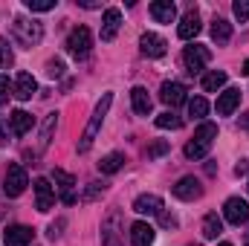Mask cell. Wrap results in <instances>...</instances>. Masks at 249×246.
<instances>
[{"instance_id": "2", "label": "cell", "mask_w": 249, "mask_h": 246, "mask_svg": "<svg viewBox=\"0 0 249 246\" xmlns=\"http://www.w3.org/2000/svg\"><path fill=\"white\" fill-rule=\"evenodd\" d=\"M217 139V124L212 122H203L197 127V133H194V139L186 145V157L188 159H203L206 154H209V148H212V142Z\"/></svg>"}, {"instance_id": "20", "label": "cell", "mask_w": 249, "mask_h": 246, "mask_svg": "<svg viewBox=\"0 0 249 246\" xmlns=\"http://www.w3.org/2000/svg\"><path fill=\"white\" fill-rule=\"evenodd\" d=\"M130 105H133V110H136L139 116H151L154 102H151V96H148L145 87H133V90H130Z\"/></svg>"}, {"instance_id": "44", "label": "cell", "mask_w": 249, "mask_h": 246, "mask_svg": "<svg viewBox=\"0 0 249 246\" xmlns=\"http://www.w3.org/2000/svg\"><path fill=\"white\" fill-rule=\"evenodd\" d=\"M220 246H232V244H220Z\"/></svg>"}, {"instance_id": "1", "label": "cell", "mask_w": 249, "mask_h": 246, "mask_svg": "<svg viewBox=\"0 0 249 246\" xmlns=\"http://www.w3.org/2000/svg\"><path fill=\"white\" fill-rule=\"evenodd\" d=\"M110 105H113V93H105V96L99 99V105L93 107V116H90V122H87L84 133H81V139H78V154H87V151L93 148V142H96V133L102 130V122H105V116H107Z\"/></svg>"}, {"instance_id": "6", "label": "cell", "mask_w": 249, "mask_h": 246, "mask_svg": "<svg viewBox=\"0 0 249 246\" xmlns=\"http://www.w3.org/2000/svg\"><path fill=\"white\" fill-rule=\"evenodd\" d=\"M223 217H226V223H232V226L247 223L249 220V203L241 200V197H229L226 206H223Z\"/></svg>"}, {"instance_id": "8", "label": "cell", "mask_w": 249, "mask_h": 246, "mask_svg": "<svg viewBox=\"0 0 249 246\" xmlns=\"http://www.w3.org/2000/svg\"><path fill=\"white\" fill-rule=\"evenodd\" d=\"M53 180H55V188H58V194H61V200L67 203V206H72L78 197H75V177L72 174H67V171H61V168H55L53 171Z\"/></svg>"}, {"instance_id": "39", "label": "cell", "mask_w": 249, "mask_h": 246, "mask_svg": "<svg viewBox=\"0 0 249 246\" xmlns=\"http://www.w3.org/2000/svg\"><path fill=\"white\" fill-rule=\"evenodd\" d=\"M247 171H249V162H244V159H241V162L235 165V174L241 177V174H247Z\"/></svg>"}, {"instance_id": "24", "label": "cell", "mask_w": 249, "mask_h": 246, "mask_svg": "<svg viewBox=\"0 0 249 246\" xmlns=\"http://www.w3.org/2000/svg\"><path fill=\"white\" fill-rule=\"evenodd\" d=\"M229 38H232V23L223 20V18H214L212 20V41L214 44H226Z\"/></svg>"}, {"instance_id": "32", "label": "cell", "mask_w": 249, "mask_h": 246, "mask_svg": "<svg viewBox=\"0 0 249 246\" xmlns=\"http://www.w3.org/2000/svg\"><path fill=\"white\" fill-rule=\"evenodd\" d=\"M162 154H168V142H165V139H160V142L148 145V151H145V157H148V159H157V157H162Z\"/></svg>"}, {"instance_id": "22", "label": "cell", "mask_w": 249, "mask_h": 246, "mask_svg": "<svg viewBox=\"0 0 249 246\" xmlns=\"http://www.w3.org/2000/svg\"><path fill=\"white\" fill-rule=\"evenodd\" d=\"M119 211H113L105 223H102V244L105 246H119Z\"/></svg>"}, {"instance_id": "19", "label": "cell", "mask_w": 249, "mask_h": 246, "mask_svg": "<svg viewBox=\"0 0 249 246\" xmlns=\"http://www.w3.org/2000/svg\"><path fill=\"white\" fill-rule=\"evenodd\" d=\"M197 32H200V15H197V9H188L186 18H183L180 26H177V35H180L183 41H191Z\"/></svg>"}, {"instance_id": "38", "label": "cell", "mask_w": 249, "mask_h": 246, "mask_svg": "<svg viewBox=\"0 0 249 246\" xmlns=\"http://www.w3.org/2000/svg\"><path fill=\"white\" fill-rule=\"evenodd\" d=\"M61 226H64V220H61V223H53V226H50V238H53V241H55V238L61 235V232H58Z\"/></svg>"}, {"instance_id": "35", "label": "cell", "mask_w": 249, "mask_h": 246, "mask_svg": "<svg viewBox=\"0 0 249 246\" xmlns=\"http://www.w3.org/2000/svg\"><path fill=\"white\" fill-rule=\"evenodd\" d=\"M232 9H235V18H238L241 23L249 18V0H235V6H232Z\"/></svg>"}, {"instance_id": "4", "label": "cell", "mask_w": 249, "mask_h": 246, "mask_svg": "<svg viewBox=\"0 0 249 246\" xmlns=\"http://www.w3.org/2000/svg\"><path fill=\"white\" fill-rule=\"evenodd\" d=\"M26 185H29V177H26L23 165L15 162V165L6 168V177H3V194L6 197H20L26 191Z\"/></svg>"}, {"instance_id": "3", "label": "cell", "mask_w": 249, "mask_h": 246, "mask_svg": "<svg viewBox=\"0 0 249 246\" xmlns=\"http://www.w3.org/2000/svg\"><path fill=\"white\" fill-rule=\"evenodd\" d=\"M12 38H15V41H18L20 47L32 50L35 44H41V38H44V26H41L38 20L15 18V23H12Z\"/></svg>"}, {"instance_id": "21", "label": "cell", "mask_w": 249, "mask_h": 246, "mask_svg": "<svg viewBox=\"0 0 249 246\" xmlns=\"http://www.w3.org/2000/svg\"><path fill=\"white\" fill-rule=\"evenodd\" d=\"M130 244L133 246H151L154 244V226L151 223H133L130 226Z\"/></svg>"}, {"instance_id": "40", "label": "cell", "mask_w": 249, "mask_h": 246, "mask_svg": "<svg viewBox=\"0 0 249 246\" xmlns=\"http://www.w3.org/2000/svg\"><path fill=\"white\" fill-rule=\"evenodd\" d=\"M78 6H84V9H96L99 0H78Z\"/></svg>"}, {"instance_id": "29", "label": "cell", "mask_w": 249, "mask_h": 246, "mask_svg": "<svg viewBox=\"0 0 249 246\" xmlns=\"http://www.w3.org/2000/svg\"><path fill=\"white\" fill-rule=\"evenodd\" d=\"M209 113V102L203 99V96H197V99H191L188 102V116H194V119H203Z\"/></svg>"}, {"instance_id": "11", "label": "cell", "mask_w": 249, "mask_h": 246, "mask_svg": "<svg viewBox=\"0 0 249 246\" xmlns=\"http://www.w3.org/2000/svg\"><path fill=\"white\" fill-rule=\"evenodd\" d=\"M35 93H38V81L32 78V72H18V78H15V99L29 102Z\"/></svg>"}, {"instance_id": "36", "label": "cell", "mask_w": 249, "mask_h": 246, "mask_svg": "<svg viewBox=\"0 0 249 246\" xmlns=\"http://www.w3.org/2000/svg\"><path fill=\"white\" fill-rule=\"evenodd\" d=\"M47 75H50V78H61L64 75V61H58V58L50 61L47 64Z\"/></svg>"}, {"instance_id": "33", "label": "cell", "mask_w": 249, "mask_h": 246, "mask_svg": "<svg viewBox=\"0 0 249 246\" xmlns=\"http://www.w3.org/2000/svg\"><path fill=\"white\" fill-rule=\"evenodd\" d=\"M12 61H15V55H12V50H9V41L0 38V70L12 67Z\"/></svg>"}, {"instance_id": "31", "label": "cell", "mask_w": 249, "mask_h": 246, "mask_svg": "<svg viewBox=\"0 0 249 246\" xmlns=\"http://www.w3.org/2000/svg\"><path fill=\"white\" fill-rule=\"evenodd\" d=\"M55 3L58 0H26V9L29 12H50V9H55Z\"/></svg>"}, {"instance_id": "5", "label": "cell", "mask_w": 249, "mask_h": 246, "mask_svg": "<svg viewBox=\"0 0 249 246\" xmlns=\"http://www.w3.org/2000/svg\"><path fill=\"white\" fill-rule=\"evenodd\" d=\"M90 47H93V35H90L87 26H78V29L70 32V38H67V53H70L72 58H87V55H90Z\"/></svg>"}, {"instance_id": "10", "label": "cell", "mask_w": 249, "mask_h": 246, "mask_svg": "<svg viewBox=\"0 0 249 246\" xmlns=\"http://www.w3.org/2000/svg\"><path fill=\"white\" fill-rule=\"evenodd\" d=\"M139 50H142V55H148V58H162V55H165V41H162L160 35H154V32H145V35L139 38Z\"/></svg>"}, {"instance_id": "37", "label": "cell", "mask_w": 249, "mask_h": 246, "mask_svg": "<svg viewBox=\"0 0 249 246\" xmlns=\"http://www.w3.org/2000/svg\"><path fill=\"white\" fill-rule=\"evenodd\" d=\"M99 191H105V185H99V183H90V188H87V194H84V203H87V200H93V197H96Z\"/></svg>"}, {"instance_id": "26", "label": "cell", "mask_w": 249, "mask_h": 246, "mask_svg": "<svg viewBox=\"0 0 249 246\" xmlns=\"http://www.w3.org/2000/svg\"><path fill=\"white\" fill-rule=\"evenodd\" d=\"M223 84H226V72L223 70H212V72L203 75V90L206 93H217Z\"/></svg>"}, {"instance_id": "16", "label": "cell", "mask_w": 249, "mask_h": 246, "mask_svg": "<svg viewBox=\"0 0 249 246\" xmlns=\"http://www.w3.org/2000/svg\"><path fill=\"white\" fill-rule=\"evenodd\" d=\"M119 23H122V12H119V9H107L105 18H102V41H105V44L116 38Z\"/></svg>"}, {"instance_id": "18", "label": "cell", "mask_w": 249, "mask_h": 246, "mask_svg": "<svg viewBox=\"0 0 249 246\" xmlns=\"http://www.w3.org/2000/svg\"><path fill=\"white\" fill-rule=\"evenodd\" d=\"M151 18H154L157 23H171V20L177 18V6H174L171 0H154V3H151Z\"/></svg>"}, {"instance_id": "41", "label": "cell", "mask_w": 249, "mask_h": 246, "mask_svg": "<svg viewBox=\"0 0 249 246\" xmlns=\"http://www.w3.org/2000/svg\"><path fill=\"white\" fill-rule=\"evenodd\" d=\"M160 214H162V211H160ZM162 223H165V226H177V217H171V214H162Z\"/></svg>"}, {"instance_id": "12", "label": "cell", "mask_w": 249, "mask_h": 246, "mask_svg": "<svg viewBox=\"0 0 249 246\" xmlns=\"http://www.w3.org/2000/svg\"><path fill=\"white\" fill-rule=\"evenodd\" d=\"M160 99H162L168 107H177V105L186 102V87H183L180 81H165V84L160 87Z\"/></svg>"}, {"instance_id": "9", "label": "cell", "mask_w": 249, "mask_h": 246, "mask_svg": "<svg viewBox=\"0 0 249 246\" xmlns=\"http://www.w3.org/2000/svg\"><path fill=\"white\" fill-rule=\"evenodd\" d=\"M35 203H38V211H50L55 203V191H53L50 180H44V177L35 180Z\"/></svg>"}, {"instance_id": "15", "label": "cell", "mask_w": 249, "mask_h": 246, "mask_svg": "<svg viewBox=\"0 0 249 246\" xmlns=\"http://www.w3.org/2000/svg\"><path fill=\"white\" fill-rule=\"evenodd\" d=\"M171 191H174V197H180V200H197V197L203 194V185H200L197 177H183Z\"/></svg>"}, {"instance_id": "30", "label": "cell", "mask_w": 249, "mask_h": 246, "mask_svg": "<svg viewBox=\"0 0 249 246\" xmlns=\"http://www.w3.org/2000/svg\"><path fill=\"white\" fill-rule=\"evenodd\" d=\"M180 124H183V119H180V116H174L171 110H168V113H160V116H157V127H162V130H168V127H171V130H177Z\"/></svg>"}, {"instance_id": "13", "label": "cell", "mask_w": 249, "mask_h": 246, "mask_svg": "<svg viewBox=\"0 0 249 246\" xmlns=\"http://www.w3.org/2000/svg\"><path fill=\"white\" fill-rule=\"evenodd\" d=\"M241 105V90L238 87H226L220 96H217V113L220 116H232Z\"/></svg>"}, {"instance_id": "7", "label": "cell", "mask_w": 249, "mask_h": 246, "mask_svg": "<svg viewBox=\"0 0 249 246\" xmlns=\"http://www.w3.org/2000/svg\"><path fill=\"white\" fill-rule=\"evenodd\" d=\"M209 61H212V53H209L206 47H200V44L186 47V53H183V64H186V70L191 72V75H194V72H200Z\"/></svg>"}, {"instance_id": "42", "label": "cell", "mask_w": 249, "mask_h": 246, "mask_svg": "<svg viewBox=\"0 0 249 246\" xmlns=\"http://www.w3.org/2000/svg\"><path fill=\"white\" fill-rule=\"evenodd\" d=\"M241 72H244V75H249V58L244 61V67H241Z\"/></svg>"}, {"instance_id": "34", "label": "cell", "mask_w": 249, "mask_h": 246, "mask_svg": "<svg viewBox=\"0 0 249 246\" xmlns=\"http://www.w3.org/2000/svg\"><path fill=\"white\" fill-rule=\"evenodd\" d=\"M9 96H15V87L9 84V78H6V75H0V105H6V102H9Z\"/></svg>"}, {"instance_id": "43", "label": "cell", "mask_w": 249, "mask_h": 246, "mask_svg": "<svg viewBox=\"0 0 249 246\" xmlns=\"http://www.w3.org/2000/svg\"><path fill=\"white\" fill-rule=\"evenodd\" d=\"M244 244H247V246H249V232H247V241H244Z\"/></svg>"}, {"instance_id": "25", "label": "cell", "mask_w": 249, "mask_h": 246, "mask_svg": "<svg viewBox=\"0 0 249 246\" xmlns=\"http://www.w3.org/2000/svg\"><path fill=\"white\" fill-rule=\"evenodd\" d=\"M220 232H223V220L212 211V214H206L203 217V238H209V241H217L220 238Z\"/></svg>"}, {"instance_id": "17", "label": "cell", "mask_w": 249, "mask_h": 246, "mask_svg": "<svg viewBox=\"0 0 249 246\" xmlns=\"http://www.w3.org/2000/svg\"><path fill=\"white\" fill-rule=\"evenodd\" d=\"M133 211L136 214H160L162 211V197H157V194H139L133 200Z\"/></svg>"}, {"instance_id": "27", "label": "cell", "mask_w": 249, "mask_h": 246, "mask_svg": "<svg viewBox=\"0 0 249 246\" xmlns=\"http://www.w3.org/2000/svg\"><path fill=\"white\" fill-rule=\"evenodd\" d=\"M122 165H124V154L113 151V154H107V157L99 162V171H102V174H116Z\"/></svg>"}, {"instance_id": "28", "label": "cell", "mask_w": 249, "mask_h": 246, "mask_svg": "<svg viewBox=\"0 0 249 246\" xmlns=\"http://www.w3.org/2000/svg\"><path fill=\"white\" fill-rule=\"evenodd\" d=\"M55 124H58V113H50L47 119H44V127H41V151L50 145V139H53V130H55Z\"/></svg>"}, {"instance_id": "23", "label": "cell", "mask_w": 249, "mask_h": 246, "mask_svg": "<svg viewBox=\"0 0 249 246\" xmlns=\"http://www.w3.org/2000/svg\"><path fill=\"white\" fill-rule=\"evenodd\" d=\"M32 116L26 113V110H15L12 116H9V127H12V133L15 136H26L29 130H32Z\"/></svg>"}, {"instance_id": "14", "label": "cell", "mask_w": 249, "mask_h": 246, "mask_svg": "<svg viewBox=\"0 0 249 246\" xmlns=\"http://www.w3.org/2000/svg\"><path fill=\"white\" fill-rule=\"evenodd\" d=\"M32 238H35V232L29 226H9L3 232V244L6 246H29Z\"/></svg>"}]
</instances>
